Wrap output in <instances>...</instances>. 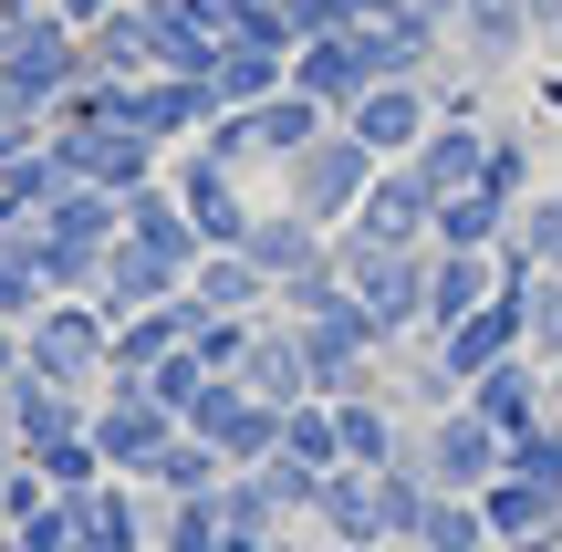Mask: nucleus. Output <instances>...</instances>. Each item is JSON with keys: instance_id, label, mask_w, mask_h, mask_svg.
Instances as JSON below:
<instances>
[{"instance_id": "nucleus-36", "label": "nucleus", "mask_w": 562, "mask_h": 552, "mask_svg": "<svg viewBox=\"0 0 562 552\" xmlns=\"http://www.w3.org/2000/svg\"><path fill=\"white\" fill-rule=\"evenodd\" d=\"M469 188H490V199L531 209V188H542V178H531V146H521V136H490V167H480Z\"/></svg>"}, {"instance_id": "nucleus-21", "label": "nucleus", "mask_w": 562, "mask_h": 552, "mask_svg": "<svg viewBox=\"0 0 562 552\" xmlns=\"http://www.w3.org/2000/svg\"><path fill=\"white\" fill-rule=\"evenodd\" d=\"M406 167H417L438 199H459V188L490 167V125H480V115H438V125H427V146H417Z\"/></svg>"}, {"instance_id": "nucleus-18", "label": "nucleus", "mask_w": 562, "mask_h": 552, "mask_svg": "<svg viewBox=\"0 0 562 552\" xmlns=\"http://www.w3.org/2000/svg\"><path fill=\"white\" fill-rule=\"evenodd\" d=\"M83 428H94V396L53 386V375H11V438H21V459L53 449V438H83Z\"/></svg>"}, {"instance_id": "nucleus-1", "label": "nucleus", "mask_w": 562, "mask_h": 552, "mask_svg": "<svg viewBox=\"0 0 562 552\" xmlns=\"http://www.w3.org/2000/svg\"><path fill=\"white\" fill-rule=\"evenodd\" d=\"M375 178H385L375 146H364L355 125H323V136L281 167V209H302L313 229H355V209H364V188H375Z\"/></svg>"}, {"instance_id": "nucleus-39", "label": "nucleus", "mask_w": 562, "mask_h": 552, "mask_svg": "<svg viewBox=\"0 0 562 552\" xmlns=\"http://www.w3.org/2000/svg\"><path fill=\"white\" fill-rule=\"evenodd\" d=\"M42 500H53V480H42L32 459H11V470H0V521H32Z\"/></svg>"}, {"instance_id": "nucleus-14", "label": "nucleus", "mask_w": 562, "mask_h": 552, "mask_svg": "<svg viewBox=\"0 0 562 552\" xmlns=\"http://www.w3.org/2000/svg\"><path fill=\"white\" fill-rule=\"evenodd\" d=\"M427 229H438V188L417 178V167H385L375 188H364V209H355V240H385V250H427Z\"/></svg>"}, {"instance_id": "nucleus-28", "label": "nucleus", "mask_w": 562, "mask_h": 552, "mask_svg": "<svg viewBox=\"0 0 562 552\" xmlns=\"http://www.w3.org/2000/svg\"><path fill=\"white\" fill-rule=\"evenodd\" d=\"M459 42L469 63H510L531 42V0H459Z\"/></svg>"}, {"instance_id": "nucleus-3", "label": "nucleus", "mask_w": 562, "mask_h": 552, "mask_svg": "<svg viewBox=\"0 0 562 552\" xmlns=\"http://www.w3.org/2000/svg\"><path fill=\"white\" fill-rule=\"evenodd\" d=\"M334 261H344V292L385 324V345L427 334V250H385V240H355L334 229Z\"/></svg>"}, {"instance_id": "nucleus-4", "label": "nucleus", "mask_w": 562, "mask_h": 552, "mask_svg": "<svg viewBox=\"0 0 562 552\" xmlns=\"http://www.w3.org/2000/svg\"><path fill=\"white\" fill-rule=\"evenodd\" d=\"M83 74H94V63H83L74 21H63L53 0H42V11H21V21H0V83H11L21 104H42V115H53Z\"/></svg>"}, {"instance_id": "nucleus-32", "label": "nucleus", "mask_w": 562, "mask_h": 552, "mask_svg": "<svg viewBox=\"0 0 562 552\" xmlns=\"http://www.w3.org/2000/svg\"><path fill=\"white\" fill-rule=\"evenodd\" d=\"M53 303V282H42V261H32V240H0V324H32V313Z\"/></svg>"}, {"instance_id": "nucleus-7", "label": "nucleus", "mask_w": 562, "mask_h": 552, "mask_svg": "<svg viewBox=\"0 0 562 552\" xmlns=\"http://www.w3.org/2000/svg\"><path fill=\"white\" fill-rule=\"evenodd\" d=\"M53 157L74 167L83 188H157L167 178V146L157 136H136V125H53Z\"/></svg>"}, {"instance_id": "nucleus-25", "label": "nucleus", "mask_w": 562, "mask_h": 552, "mask_svg": "<svg viewBox=\"0 0 562 552\" xmlns=\"http://www.w3.org/2000/svg\"><path fill=\"white\" fill-rule=\"evenodd\" d=\"M281 83H292V53H261V42H220V63H209V94L229 104H271Z\"/></svg>"}, {"instance_id": "nucleus-17", "label": "nucleus", "mask_w": 562, "mask_h": 552, "mask_svg": "<svg viewBox=\"0 0 562 552\" xmlns=\"http://www.w3.org/2000/svg\"><path fill=\"white\" fill-rule=\"evenodd\" d=\"M334 438H344V470H406L417 459V428L396 417V396H344L334 407Z\"/></svg>"}, {"instance_id": "nucleus-48", "label": "nucleus", "mask_w": 562, "mask_h": 552, "mask_svg": "<svg viewBox=\"0 0 562 552\" xmlns=\"http://www.w3.org/2000/svg\"><path fill=\"white\" fill-rule=\"evenodd\" d=\"M74 552H94V542H74Z\"/></svg>"}, {"instance_id": "nucleus-29", "label": "nucleus", "mask_w": 562, "mask_h": 552, "mask_svg": "<svg viewBox=\"0 0 562 552\" xmlns=\"http://www.w3.org/2000/svg\"><path fill=\"white\" fill-rule=\"evenodd\" d=\"M220 449H209V438H167V449H157V470H146V491H157V500H209V491H220Z\"/></svg>"}, {"instance_id": "nucleus-11", "label": "nucleus", "mask_w": 562, "mask_h": 552, "mask_svg": "<svg viewBox=\"0 0 562 552\" xmlns=\"http://www.w3.org/2000/svg\"><path fill=\"white\" fill-rule=\"evenodd\" d=\"M334 125H355V136L375 146L385 167H396V157H417L427 125H438V83H427V74H396V83H375L355 115H334Z\"/></svg>"}, {"instance_id": "nucleus-31", "label": "nucleus", "mask_w": 562, "mask_h": 552, "mask_svg": "<svg viewBox=\"0 0 562 552\" xmlns=\"http://www.w3.org/2000/svg\"><path fill=\"white\" fill-rule=\"evenodd\" d=\"M157 552H229L220 491H209V500H157Z\"/></svg>"}, {"instance_id": "nucleus-9", "label": "nucleus", "mask_w": 562, "mask_h": 552, "mask_svg": "<svg viewBox=\"0 0 562 552\" xmlns=\"http://www.w3.org/2000/svg\"><path fill=\"white\" fill-rule=\"evenodd\" d=\"M167 188H178L188 229H199L209 250H240V240H250V219H261V209L240 199V167H220L209 146H188V157H178V178H167Z\"/></svg>"}, {"instance_id": "nucleus-13", "label": "nucleus", "mask_w": 562, "mask_h": 552, "mask_svg": "<svg viewBox=\"0 0 562 552\" xmlns=\"http://www.w3.org/2000/svg\"><path fill=\"white\" fill-rule=\"evenodd\" d=\"M313 532L334 552H375L385 542V470H323L313 480Z\"/></svg>"}, {"instance_id": "nucleus-35", "label": "nucleus", "mask_w": 562, "mask_h": 552, "mask_svg": "<svg viewBox=\"0 0 562 552\" xmlns=\"http://www.w3.org/2000/svg\"><path fill=\"white\" fill-rule=\"evenodd\" d=\"M521 354L562 365V271H531V303H521Z\"/></svg>"}, {"instance_id": "nucleus-26", "label": "nucleus", "mask_w": 562, "mask_h": 552, "mask_svg": "<svg viewBox=\"0 0 562 552\" xmlns=\"http://www.w3.org/2000/svg\"><path fill=\"white\" fill-rule=\"evenodd\" d=\"M510 219H521L510 199H490V188H459V199H438V229H427V250H501V240H510Z\"/></svg>"}, {"instance_id": "nucleus-23", "label": "nucleus", "mask_w": 562, "mask_h": 552, "mask_svg": "<svg viewBox=\"0 0 562 552\" xmlns=\"http://www.w3.org/2000/svg\"><path fill=\"white\" fill-rule=\"evenodd\" d=\"M240 386H250V396H271V407H302V396H313V365H302V334L281 324V313H271L261 334H250V365H240Z\"/></svg>"}, {"instance_id": "nucleus-8", "label": "nucleus", "mask_w": 562, "mask_h": 552, "mask_svg": "<svg viewBox=\"0 0 562 552\" xmlns=\"http://www.w3.org/2000/svg\"><path fill=\"white\" fill-rule=\"evenodd\" d=\"M292 83L323 104V115H355V104L385 83V63H375V32L355 21V32H323V42H302V53H292Z\"/></svg>"}, {"instance_id": "nucleus-30", "label": "nucleus", "mask_w": 562, "mask_h": 552, "mask_svg": "<svg viewBox=\"0 0 562 552\" xmlns=\"http://www.w3.org/2000/svg\"><path fill=\"white\" fill-rule=\"evenodd\" d=\"M281 459H302V470H344V438H334V407L323 396H302V407H281Z\"/></svg>"}, {"instance_id": "nucleus-5", "label": "nucleus", "mask_w": 562, "mask_h": 552, "mask_svg": "<svg viewBox=\"0 0 562 552\" xmlns=\"http://www.w3.org/2000/svg\"><path fill=\"white\" fill-rule=\"evenodd\" d=\"M501 470H510V438L490 428V417L469 407V396H448V407L417 428V480H427V491H459V500H480Z\"/></svg>"}, {"instance_id": "nucleus-15", "label": "nucleus", "mask_w": 562, "mask_h": 552, "mask_svg": "<svg viewBox=\"0 0 562 552\" xmlns=\"http://www.w3.org/2000/svg\"><path fill=\"white\" fill-rule=\"evenodd\" d=\"M459 396H469L501 438H521V428H542V417H552V365H542V354H501V365L469 375Z\"/></svg>"}, {"instance_id": "nucleus-12", "label": "nucleus", "mask_w": 562, "mask_h": 552, "mask_svg": "<svg viewBox=\"0 0 562 552\" xmlns=\"http://www.w3.org/2000/svg\"><path fill=\"white\" fill-rule=\"evenodd\" d=\"M209 115H220V94H209V74H136L125 83V125L157 146H199Z\"/></svg>"}, {"instance_id": "nucleus-33", "label": "nucleus", "mask_w": 562, "mask_h": 552, "mask_svg": "<svg viewBox=\"0 0 562 552\" xmlns=\"http://www.w3.org/2000/svg\"><path fill=\"white\" fill-rule=\"evenodd\" d=\"M136 386H146V396H157V407H167V417H178V428H188V407H199V396H209V386H220V375H209V365H199V354H188V345H178V354H157V365H146V375H136Z\"/></svg>"}, {"instance_id": "nucleus-24", "label": "nucleus", "mask_w": 562, "mask_h": 552, "mask_svg": "<svg viewBox=\"0 0 562 552\" xmlns=\"http://www.w3.org/2000/svg\"><path fill=\"white\" fill-rule=\"evenodd\" d=\"M240 115H250V146H261V157H271V167H292V157H302V146H313V136H323V125H334V115H323V104H313V94H302V83H281V94H271V104H240Z\"/></svg>"}, {"instance_id": "nucleus-27", "label": "nucleus", "mask_w": 562, "mask_h": 552, "mask_svg": "<svg viewBox=\"0 0 562 552\" xmlns=\"http://www.w3.org/2000/svg\"><path fill=\"white\" fill-rule=\"evenodd\" d=\"M188 303L199 313H271V282L240 261V250H209V261L188 271Z\"/></svg>"}, {"instance_id": "nucleus-22", "label": "nucleus", "mask_w": 562, "mask_h": 552, "mask_svg": "<svg viewBox=\"0 0 562 552\" xmlns=\"http://www.w3.org/2000/svg\"><path fill=\"white\" fill-rule=\"evenodd\" d=\"M480 521H490V542H542V532H562V491L501 470V480L480 491Z\"/></svg>"}, {"instance_id": "nucleus-41", "label": "nucleus", "mask_w": 562, "mask_h": 552, "mask_svg": "<svg viewBox=\"0 0 562 552\" xmlns=\"http://www.w3.org/2000/svg\"><path fill=\"white\" fill-rule=\"evenodd\" d=\"M53 11H63V21H115L104 0H53Z\"/></svg>"}, {"instance_id": "nucleus-6", "label": "nucleus", "mask_w": 562, "mask_h": 552, "mask_svg": "<svg viewBox=\"0 0 562 552\" xmlns=\"http://www.w3.org/2000/svg\"><path fill=\"white\" fill-rule=\"evenodd\" d=\"M188 438H209L220 470H261V459H281V407H271V396H250L240 375H220V386L188 407Z\"/></svg>"}, {"instance_id": "nucleus-47", "label": "nucleus", "mask_w": 562, "mask_h": 552, "mask_svg": "<svg viewBox=\"0 0 562 552\" xmlns=\"http://www.w3.org/2000/svg\"><path fill=\"white\" fill-rule=\"evenodd\" d=\"M375 552H417V542H375Z\"/></svg>"}, {"instance_id": "nucleus-20", "label": "nucleus", "mask_w": 562, "mask_h": 552, "mask_svg": "<svg viewBox=\"0 0 562 552\" xmlns=\"http://www.w3.org/2000/svg\"><path fill=\"white\" fill-rule=\"evenodd\" d=\"M188 324H199V303H188V292H178V303H157V313H125V324H115V354H104V386H136L157 354L188 345Z\"/></svg>"}, {"instance_id": "nucleus-10", "label": "nucleus", "mask_w": 562, "mask_h": 552, "mask_svg": "<svg viewBox=\"0 0 562 552\" xmlns=\"http://www.w3.org/2000/svg\"><path fill=\"white\" fill-rule=\"evenodd\" d=\"M167 438H178V417H167L146 386H104L94 396V449H104V470H115V480H146Z\"/></svg>"}, {"instance_id": "nucleus-44", "label": "nucleus", "mask_w": 562, "mask_h": 552, "mask_svg": "<svg viewBox=\"0 0 562 552\" xmlns=\"http://www.w3.org/2000/svg\"><path fill=\"white\" fill-rule=\"evenodd\" d=\"M11 459H21V438H11V428H0V470H11Z\"/></svg>"}, {"instance_id": "nucleus-19", "label": "nucleus", "mask_w": 562, "mask_h": 552, "mask_svg": "<svg viewBox=\"0 0 562 552\" xmlns=\"http://www.w3.org/2000/svg\"><path fill=\"white\" fill-rule=\"evenodd\" d=\"M490 292H501V250H427V334L480 313Z\"/></svg>"}, {"instance_id": "nucleus-42", "label": "nucleus", "mask_w": 562, "mask_h": 552, "mask_svg": "<svg viewBox=\"0 0 562 552\" xmlns=\"http://www.w3.org/2000/svg\"><path fill=\"white\" fill-rule=\"evenodd\" d=\"M406 11V0H355V21H396Z\"/></svg>"}, {"instance_id": "nucleus-43", "label": "nucleus", "mask_w": 562, "mask_h": 552, "mask_svg": "<svg viewBox=\"0 0 562 552\" xmlns=\"http://www.w3.org/2000/svg\"><path fill=\"white\" fill-rule=\"evenodd\" d=\"M501 552H562V532H542V542H501Z\"/></svg>"}, {"instance_id": "nucleus-2", "label": "nucleus", "mask_w": 562, "mask_h": 552, "mask_svg": "<svg viewBox=\"0 0 562 552\" xmlns=\"http://www.w3.org/2000/svg\"><path fill=\"white\" fill-rule=\"evenodd\" d=\"M104 354H115V324H104L83 292H53V303L21 324V375H53L74 396H104Z\"/></svg>"}, {"instance_id": "nucleus-38", "label": "nucleus", "mask_w": 562, "mask_h": 552, "mask_svg": "<svg viewBox=\"0 0 562 552\" xmlns=\"http://www.w3.org/2000/svg\"><path fill=\"white\" fill-rule=\"evenodd\" d=\"M281 21H292V53L323 32H355V0H281Z\"/></svg>"}, {"instance_id": "nucleus-46", "label": "nucleus", "mask_w": 562, "mask_h": 552, "mask_svg": "<svg viewBox=\"0 0 562 552\" xmlns=\"http://www.w3.org/2000/svg\"><path fill=\"white\" fill-rule=\"evenodd\" d=\"M542 271H562V240H552V250H542Z\"/></svg>"}, {"instance_id": "nucleus-16", "label": "nucleus", "mask_w": 562, "mask_h": 552, "mask_svg": "<svg viewBox=\"0 0 562 552\" xmlns=\"http://www.w3.org/2000/svg\"><path fill=\"white\" fill-rule=\"evenodd\" d=\"M240 261L281 292V282H302V271L334 261V229H313L302 209H261V219H250V240H240Z\"/></svg>"}, {"instance_id": "nucleus-37", "label": "nucleus", "mask_w": 562, "mask_h": 552, "mask_svg": "<svg viewBox=\"0 0 562 552\" xmlns=\"http://www.w3.org/2000/svg\"><path fill=\"white\" fill-rule=\"evenodd\" d=\"M510 480H542V491H562V417H542V428L510 438Z\"/></svg>"}, {"instance_id": "nucleus-45", "label": "nucleus", "mask_w": 562, "mask_h": 552, "mask_svg": "<svg viewBox=\"0 0 562 552\" xmlns=\"http://www.w3.org/2000/svg\"><path fill=\"white\" fill-rule=\"evenodd\" d=\"M552 417H562V365H552Z\"/></svg>"}, {"instance_id": "nucleus-40", "label": "nucleus", "mask_w": 562, "mask_h": 552, "mask_svg": "<svg viewBox=\"0 0 562 552\" xmlns=\"http://www.w3.org/2000/svg\"><path fill=\"white\" fill-rule=\"evenodd\" d=\"M406 11H417V21H438V32H448V21H459V0H406Z\"/></svg>"}, {"instance_id": "nucleus-34", "label": "nucleus", "mask_w": 562, "mask_h": 552, "mask_svg": "<svg viewBox=\"0 0 562 552\" xmlns=\"http://www.w3.org/2000/svg\"><path fill=\"white\" fill-rule=\"evenodd\" d=\"M32 470L53 480L63 500H83L94 480H115V470H104V449H94V428H83V438H53V449H32Z\"/></svg>"}]
</instances>
